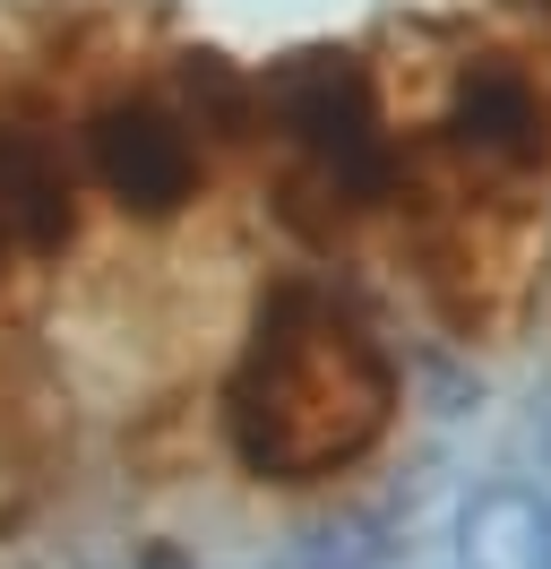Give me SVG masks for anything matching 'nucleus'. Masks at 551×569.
I'll use <instances>...</instances> for the list:
<instances>
[{
	"label": "nucleus",
	"mask_w": 551,
	"mask_h": 569,
	"mask_svg": "<svg viewBox=\"0 0 551 569\" xmlns=\"http://www.w3.org/2000/svg\"><path fill=\"white\" fill-rule=\"evenodd\" d=\"M397 355L328 284H276L224 380V440L259 483H337L397 423Z\"/></svg>",
	"instance_id": "f257e3e1"
}]
</instances>
